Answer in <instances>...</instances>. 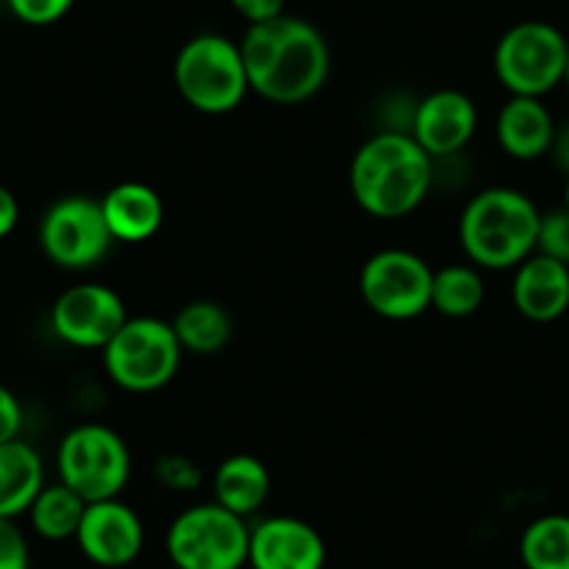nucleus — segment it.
Here are the masks:
<instances>
[{
    "label": "nucleus",
    "instance_id": "1",
    "mask_svg": "<svg viewBox=\"0 0 569 569\" xmlns=\"http://www.w3.org/2000/svg\"><path fill=\"white\" fill-rule=\"evenodd\" d=\"M238 46L251 92L279 107L310 101L330 79V46L302 18L282 14L249 26Z\"/></svg>",
    "mask_w": 569,
    "mask_h": 569
},
{
    "label": "nucleus",
    "instance_id": "2",
    "mask_svg": "<svg viewBox=\"0 0 569 569\" xmlns=\"http://www.w3.org/2000/svg\"><path fill=\"white\" fill-rule=\"evenodd\" d=\"M433 184V157L410 131L386 129L355 151L349 166L352 199L366 216L397 221L419 210Z\"/></svg>",
    "mask_w": 569,
    "mask_h": 569
},
{
    "label": "nucleus",
    "instance_id": "3",
    "mask_svg": "<svg viewBox=\"0 0 569 569\" xmlns=\"http://www.w3.org/2000/svg\"><path fill=\"white\" fill-rule=\"evenodd\" d=\"M541 212L528 193L486 188L469 199L458 221V240L469 262L486 271H508L536 251Z\"/></svg>",
    "mask_w": 569,
    "mask_h": 569
},
{
    "label": "nucleus",
    "instance_id": "4",
    "mask_svg": "<svg viewBox=\"0 0 569 569\" xmlns=\"http://www.w3.org/2000/svg\"><path fill=\"white\" fill-rule=\"evenodd\" d=\"M173 81L188 107L201 114H229L251 92L240 46L223 34H196L173 62Z\"/></svg>",
    "mask_w": 569,
    "mask_h": 569
},
{
    "label": "nucleus",
    "instance_id": "5",
    "mask_svg": "<svg viewBox=\"0 0 569 569\" xmlns=\"http://www.w3.org/2000/svg\"><path fill=\"white\" fill-rule=\"evenodd\" d=\"M109 380L131 393H151L166 388L182 363V347L171 321L134 316L126 319L118 336L101 349Z\"/></svg>",
    "mask_w": 569,
    "mask_h": 569
},
{
    "label": "nucleus",
    "instance_id": "6",
    "mask_svg": "<svg viewBox=\"0 0 569 569\" xmlns=\"http://www.w3.org/2000/svg\"><path fill=\"white\" fill-rule=\"evenodd\" d=\"M249 525L223 506L199 502L179 513L166 533L177 569H243L249 563Z\"/></svg>",
    "mask_w": 569,
    "mask_h": 569
},
{
    "label": "nucleus",
    "instance_id": "7",
    "mask_svg": "<svg viewBox=\"0 0 569 569\" xmlns=\"http://www.w3.org/2000/svg\"><path fill=\"white\" fill-rule=\"evenodd\" d=\"M569 59V37L545 20L511 26L497 40L495 76L511 96L545 98L563 84Z\"/></svg>",
    "mask_w": 569,
    "mask_h": 569
},
{
    "label": "nucleus",
    "instance_id": "8",
    "mask_svg": "<svg viewBox=\"0 0 569 569\" xmlns=\"http://www.w3.org/2000/svg\"><path fill=\"white\" fill-rule=\"evenodd\" d=\"M59 480L84 502L114 500L129 486L131 452L107 425H79L57 452Z\"/></svg>",
    "mask_w": 569,
    "mask_h": 569
},
{
    "label": "nucleus",
    "instance_id": "9",
    "mask_svg": "<svg viewBox=\"0 0 569 569\" xmlns=\"http://www.w3.org/2000/svg\"><path fill=\"white\" fill-rule=\"evenodd\" d=\"M433 268L408 249L375 251L360 268V297L366 308L388 321L419 319L430 310Z\"/></svg>",
    "mask_w": 569,
    "mask_h": 569
},
{
    "label": "nucleus",
    "instance_id": "10",
    "mask_svg": "<svg viewBox=\"0 0 569 569\" xmlns=\"http://www.w3.org/2000/svg\"><path fill=\"white\" fill-rule=\"evenodd\" d=\"M114 246L103 221L101 201L90 196H62L40 221V249L64 271H87L98 266Z\"/></svg>",
    "mask_w": 569,
    "mask_h": 569
},
{
    "label": "nucleus",
    "instance_id": "11",
    "mask_svg": "<svg viewBox=\"0 0 569 569\" xmlns=\"http://www.w3.org/2000/svg\"><path fill=\"white\" fill-rule=\"evenodd\" d=\"M129 313L118 291L109 284L84 282L59 293L51 308V330L62 343L76 349H103Z\"/></svg>",
    "mask_w": 569,
    "mask_h": 569
},
{
    "label": "nucleus",
    "instance_id": "12",
    "mask_svg": "<svg viewBox=\"0 0 569 569\" xmlns=\"http://www.w3.org/2000/svg\"><path fill=\"white\" fill-rule=\"evenodd\" d=\"M146 541L142 519L120 497L101 502H87L76 545L87 561L103 569H123L137 561Z\"/></svg>",
    "mask_w": 569,
    "mask_h": 569
},
{
    "label": "nucleus",
    "instance_id": "13",
    "mask_svg": "<svg viewBox=\"0 0 569 569\" xmlns=\"http://www.w3.org/2000/svg\"><path fill=\"white\" fill-rule=\"evenodd\" d=\"M478 131V107L461 90H436L419 101L410 120V137L433 160L458 154Z\"/></svg>",
    "mask_w": 569,
    "mask_h": 569
},
{
    "label": "nucleus",
    "instance_id": "14",
    "mask_svg": "<svg viewBox=\"0 0 569 569\" xmlns=\"http://www.w3.org/2000/svg\"><path fill=\"white\" fill-rule=\"evenodd\" d=\"M327 545L299 517H268L249 530L251 569H325Z\"/></svg>",
    "mask_w": 569,
    "mask_h": 569
},
{
    "label": "nucleus",
    "instance_id": "15",
    "mask_svg": "<svg viewBox=\"0 0 569 569\" xmlns=\"http://www.w3.org/2000/svg\"><path fill=\"white\" fill-rule=\"evenodd\" d=\"M511 299L522 319L536 325L558 321L569 310V266L533 251L513 268Z\"/></svg>",
    "mask_w": 569,
    "mask_h": 569
},
{
    "label": "nucleus",
    "instance_id": "16",
    "mask_svg": "<svg viewBox=\"0 0 569 569\" xmlns=\"http://www.w3.org/2000/svg\"><path fill=\"white\" fill-rule=\"evenodd\" d=\"M556 131V118L541 98L511 96L497 112V142L508 157L519 162H533L550 154Z\"/></svg>",
    "mask_w": 569,
    "mask_h": 569
},
{
    "label": "nucleus",
    "instance_id": "17",
    "mask_svg": "<svg viewBox=\"0 0 569 569\" xmlns=\"http://www.w3.org/2000/svg\"><path fill=\"white\" fill-rule=\"evenodd\" d=\"M103 221L114 243H146L166 221L162 196L146 182H120L101 199Z\"/></svg>",
    "mask_w": 569,
    "mask_h": 569
},
{
    "label": "nucleus",
    "instance_id": "18",
    "mask_svg": "<svg viewBox=\"0 0 569 569\" xmlns=\"http://www.w3.org/2000/svg\"><path fill=\"white\" fill-rule=\"evenodd\" d=\"M212 495H216L218 506L246 519L268 502L271 472L254 456H246V452L229 456L218 463L216 475H212Z\"/></svg>",
    "mask_w": 569,
    "mask_h": 569
},
{
    "label": "nucleus",
    "instance_id": "19",
    "mask_svg": "<svg viewBox=\"0 0 569 569\" xmlns=\"http://www.w3.org/2000/svg\"><path fill=\"white\" fill-rule=\"evenodd\" d=\"M42 486L46 467L29 441L14 439L0 445V517L18 519L20 513H29Z\"/></svg>",
    "mask_w": 569,
    "mask_h": 569
},
{
    "label": "nucleus",
    "instance_id": "20",
    "mask_svg": "<svg viewBox=\"0 0 569 569\" xmlns=\"http://www.w3.org/2000/svg\"><path fill=\"white\" fill-rule=\"evenodd\" d=\"M182 352L190 355H218L232 338V316L227 308L212 299H193L182 305L171 321Z\"/></svg>",
    "mask_w": 569,
    "mask_h": 569
},
{
    "label": "nucleus",
    "instance_id": "21",
    "mask_svg": "<svg viewBox=\"0 0 569 569\" xmlns=\"http://www.w3.org/2000/svg\"><path fill=\"white\" fill-rule=\"evenodd\" d=\"M486 302L483 273L472 262H452L433 271V293L430 308L447 319H467L475 316Z\"/></svg>",
    "mask_w": 569,
    "mask_h": 569
},
{
    "label": "nucleus",
    "instance_id": "22",
    "mask_svg": "<svg viewBox=\"0 0 569 569\" xmlns=\"http://www.w3.org/2000/svg\"><path fill=\"white\" fill-rule=\"evenodd\" d=\"M84 508L87 502L70 486H64L62 480L51 486L46 483L29 508L31 528L46 541L76 539L81 517H84Z\"/></svg>",
    "mask_w": 569,
    "mask_h": 569
},
{
    "label": "nucleus",
    "instance_id": "23",
    "mask_svg": "<svg viewBox=\"0 0 569 569\" xmlns=\"http://www.w3.org/2000/svg\"><path fill=\"white\" fill-rule=\"evenodd\" d=\"M519 561L525 569H569V517L545 513L519 536Z\"/></svg>",
    "mask_w": 569,
    "mask_h": 569
},
{
    "label": "nucleus",
    "instance_id": "24",
    "mask_svg": "<svg viewBox=\"0 0 569 569\" xmlns=\"http://www.w3.org/2000/svg\"><path fill=\"white\" fill-rule=\"evenodd\" d=\"M536 251L569 266V210L558 207V210L541 212Z\"/></svg>",
    "mask_w": 569,
    "mask_h": 569
},
{
    "label": "nucleus",
    "instance_id": "25",
    "mask_svg": "<svg viewBox=\"0 0 569 569\" xmlns=\"http://www.w3.org/2000/svg\"><path fill=\"white\" fill-rule=\"evenodd\" d=\"M154 475L168 491H193L201 483V469L196 467V461H190L188 456H177V452L157 458Z\"/></svg>",
    "mask_w": 569,
    "mask_h": 569
},
{
    "label": "nucleus",
    "instance_id": "26",
    "mask_svg": "<svg viewBox=\"0 0 569 569\" xmlns=\"http://www.w3.org/2000/svg\"><path fill=\"white\" fill-rule=\"evenodd\" d=\"M7 3L20 23L46 29V26L59 23L73 9L76 0H7Z\"/></svg>",
    "mask_w": 569,
    "mask_h": 569
},
{
    "label": "nucleus",
    "instance_id": "27",
    "mask_svg": "<svg viewBox=\"0 0 569 569\" xmlns=\"http://www.w3.org/2000/svg\"><path fill=\"white\" fill-rule=\"evenodd\" d=\"M0 569H31L29 541L14 519L0 517Z\"/></svg>",
    "mask_w": 569,
    "mask_h": 569
},
{
    "label": "nucleus",
    "instance_id": "28",
    "mask_svg": "<svg viewBox=\"0 0 569 569\" xmlns=\"http://www.w3.org/2000/svg\"><path fill=\"white\" fill-rule=\"evenodd\" d=\"M20 430H23V405L14 391L0 386V445L20 439Z\"/></svg>",
    "mask_w": 569,
    "mask_h": 569
},
{
    "label": "nucleus",
    "instance_id": "29",
    "mask_svg": "<svg viewBox=\"0 0 569 569\" xmlns=\"http://www.w3.org/2000/svg\"><path fill=\"white\" fill-rule=\"evenodd\" d=\"M229 3H232V9L246 20V23L254 26L273 18H282L288 0H229Z\"/></svg>",
    "mask_w": 569,
    "mask_h": 569
},
{
    "label": "nucleus",
    "instance_id": "30",
    "mask_svg": "<svg viewBox=\"0 0 569 569\" xmlns=\"http://www.w3.org/2000/svg\"><path fill=\"white\" fill-rule=\"evenodd\" d=\"M20 221V201L9 188L0 184V240L9 238Z\"/></svg>",
    "mask_w": 569,
    "mask_h": 569
},
{
    "label": "nucleus",
    "instance_id": "31",
    "mask_svg": "<svg viewBox=\"0 0 569 569\" xmlns=\"http://www.w3.org/2000/svg\"><path fill=\"white\" fill-rule=\"evenodd\" d=\"M552 160H556V166L561 168L563 173H569V120L563 126H558L556 131V142H552Z\"/></svg>",
    "mask_w": 569,
    "mask_h": 569
},
{
    "label": "nucleus",
    "instance_id": "32",
    "mask_svg": "<svg viewBox=\"0 0 569 569\" xmlns=\"http://www.w3.org/2000/svg\"><path fill=\"white\" fill-rule=\"evenodd\" d=\"M563 210H569V173H567V182H563Z\"/></svg>",
    "mask_w": 569,
    "mask_h": 569
},
{
    "label": "nucleus",
    "instance_id": "33",
    "mask_svg": "<svg viewBox=\"0 0 569 569\" xmlns=\"http://www.w3.org/2000/svg\"><path fill=\"white\" fill-rule=\"evenodd\" d=\"M563 84H567V90H569V59H567V76H563Z\"/></svg>",
    "mask_w": 569,
    "mask_h": 569
}]
</instances>
